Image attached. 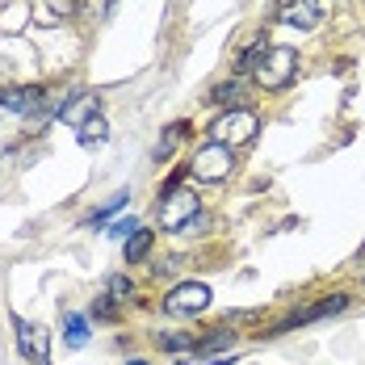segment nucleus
<instances>
[{
    "instance_id": "19",
    "label": "nucleus",
    "mask_w": 365,
    "mask_h": 365,
    "mask_svg": "<svg viewBox=\"0 0 365 365\" xmlns=\"http://www.w3.org/2000/svg\"><path fill=\"white\" fill-rule=\"evenodd\" d=\"M264 51H269V42H264V38H256L252 46H248V51L240 55V63H235V72H248V76H252V68L260 63V55H264Z\"/></svg>"
},
{
    "instance_id": "2",
    "label": "nucleus",
    "mask_w": 365,
    "mask_h": 365,
    "mask_svg": "<svg viewBox=\"0 0 365 365\" xmlns=\"http://www.w3.org/2000/svg\"><path fill=\"white\" fill-rule=\"evenodd\" d=\"M231 168H235V147L227 143H206L193 151V160H189V177H197L202 185H219L231 177Z\"/></svg>"
},
{
    "instance_id": "14",
    "label": "nucleus",
    "mask_w": 365,
    "mask_h": 365,
    "mask_svg": "<svg viewBox=\"0 0 365 365\" xmlns=\"http://www.w3.org/2000/svg\"><path fill=\"white\" fill-rule=\"evenodd\" d=\"M155 344H160L164 353H189V349H197V336H185V331H160Z\"/></svg>"
},
{
    "instance_id": "16",
    "label": "nucleus",
    "mask_w": 365,
    "mask_h": 365,
    "mask_svg": "<svg viewBox=\"0 0 365 365\" xmlns=\"http://www.w3.org/2000/svg\"><path fill=\"white\" fill-rule=\"evenodd\" d=\"M231 344H235V331L215 328L210 336H202V340H197V357H206V353H219V349H231Z\"/></svg>"
},
{
    "instance_id": "6",
    "label": "nucleus",
    "mask_w": 365,
    "mask_h": 365,
    "mask_svg": "<svg viewBox=\"0 0 365 365\" xmlns=\"http://www.w3.org/2000/svg\"><path fill=\"white\" fill-rule=\"evenodd\" d=\"M13 331H17V349H21V357H30L34 365L51 361V336H46L42 324H30V319L13 315Z\"/></svg>"
},
{
    "instance_id": "11",
    "label": "nucleus",
    "mask_w": 365,
    "mask_h": 365,
    "mask_svg": "<svg viewBox=\"0 0 365 365\" xmlns=\"http://www.w3.org/2000/svg\"><path fill=\"white\" fill-rule=\"evenodd\" d=\"M72 13V0H38L34 4V21L42 30H55V26H63V17Z\"/></svg>"
},
{
    "instance_id": "1",
    "label": "nucleus",
    "mask_w": 365,
    "mask_h": 365,
    "mask_svg": "<svg viewBox=\"0 0 365 365\" xmlns=\"http://www.w3.org/2000/svg\"><path fill=\"white\" fill-rule=\"evenodd\" d=\"M294 76H298V51H294V46H269V51L260 55V63L252 68L256 88H264V93L290 88Z\"/></svg>"
},
{
    "instance_id": "9",
    "label": "nucleus",
    "mask_w": 365,
    "mask_h": 365,
    "mask_svg": "<svg viewBox=\"0 0 365 365\" xmlns=\"http://www.w3.org/2000/svg\"><path fill=\"white\" fill-rule=\"evenodd\" d=\"M277 21L286 30H315L324 21V0H282Z\"/></svg>"
},
{
    "instance_id": "5",
    "label": "nucleus",
    "mask_w": 365,
    "mask_h": 365,
    "mask_svg": "<svg viewBox=\"0 0 365 365\" xmlns=\"http://www.w3.org/2000/svg\"><path fill=\"white\" fill-rule=\"evenodd\" d=\"M210 307V286L206 282H181L164 294V311L168 315H202Z\"/></svg>"
},
{
    "instance_id": "12",
    "label": "nucleus",
    "mask_w": 365,
    "mask_h": 365,
    "mask_svg": "<svg viewBox=\"0 0 365 365\" xmlns=\"http://www.w3.org/2000/svg\"><path fill=\"white\" fill-rule=\"evenodd\" d=\"M240 97H244V84H240V80H222V84L210 88L206 101H215V106H222V110H240Z\"/></svg>"
},
{
    "instance_id": "17",
    "label": "nucleus",
    "mask_w": 365,
    "mask_h": 365,
    "mask_svg": "<svg viewBox=\"0 0 365 365\" xmlns=\"http://www.w3.org/2000/svg\"><path fill=\"white\" fill-rule=\"evenodd\" d=\"M106 294H110L113 302H135V282L126 273H113L110 282H106Z\"/></svg>"
},
{
    "instance_id": "24",
    "label": "nucleus",
    "mask_w": 365,
    "mask_h": 365,
    "mask_svg": "<svg viewBox=\"0 0 365 365\" xmlns=\"http://www.w3.org/2000/svg\"><path fill=\"white\" fill-rule=\"evenodd\" d=\"M113 4H118V0H106V13H113Z\"/></svg>"
},
{
    "instance_id": "20",
    "label": "nucleus",
    "mask_w": 365,
    "mask_h": 365,
    "mask_svg": "<svg viewBox=\"0 0 365 365\" xmlns=\"http://www.w3.org/2000/svg\"><path fill=\"white\" fill-rule=\"evenodd\" d=\"M126 202H130V193H126V189H122V193H113V197L106 202V206H101V210H93V222H106V219L113 215V210H122Z\"/></svg>"
},
{
    "instance_id": "18",
    "label": "nucleus",
    "mask_w": 365,
    "mask_h": 365,
    "mask_svg": "<svg viewBox=\"0 0 365 365\" xmlns=\"http://www.w3.org/2000/svg\"><path fill=\"white\" fill-rule=\"evenodd\" d=\"M110 139V126H106V118H93V122H84L80 126V143L93 147V143H106Z\"/></svg>"
},
{
    "instance_id": "8",
    "label": "nucleus",
    "mask_w": 365,
    "mask_h": 365,
    "mask_svg": "<svg viewBox=\"0 0 365 365\" xmlns=\"http://www.w3.org/2000/svg\"><path fill=\"white\" fill-rule=\"evenodd\" d=\"M59 110V101L46 97L42 84H26V88H4L0 93V110H13V113H42V110Z\"/></svg>"
},
{
    "instance_id": "3",
    "label": "nucleus",
    "mask_w": 365,
    "mask_h": 365,
    "mask_svg": "<svg viewBox=\"0 0 365 365\" xmlns=\"http://www.w3.org/2000/svg\"><path fill=\"white\" fill-rule=\"evenodd\" d=\"M256 126H260V122H256V113L240 106V110H222L219 118L210 122V130H206V135H210V143L240 147V143H248V139L256 135Z\"/></svg>"
},
{
    "instance_id": "10",
    "label": "nucleus",
    "mask_w": 365,
    "mask_h": 365,
    "mask_svg": "<svg viewBox=\"0 0 365 365\" xmlns=\"http://www.w3.org/2000/svg\"><path fill=\"white\" fill-rule=\"evenodd\" d=\"M55 113H59L68 126H84V122L101 118V101H97V93H72V97L59 101V110Z\"/></svg>"
},
{
    "instance_id": "7",
    "label": "nucleus",
    "mask_w": 365,
    "mask_h": 365,
    "mask_svg": "<svg viewBox=\"0 0 365 365\" xmlns=\"http://www.w3.org/2000/svg\"><path fill=\"white\" fill-rule=\"evenodd\" d=\"M344 307H349V294H328V298H319V302H311V307L286 315V319L273 328V336H282V331H290V328H302V324H315V319H328V315H340Z\"/></svg>"
},
{
    "instance_id": "21",
    "label": "nucleus",
    "mask_w": 365,
    "mask_h": 365,
    "mask_svg": "<svg viewBox=\"0 0 365 365\" xmlns=\"http://www.w3.org/2000/svg\"><path fill=\"white\" fill-rule=\"evenodd\" d=\"M93 315H97V319H118V302H113L110 294H101V298L93 302Z\"/></svg>"
},
{
    "instance_id": "23",
    "label": "nucleus",
    "mask_w": 365,
    "mask_h": 365,
    "mask_svg": "<svg viewBox=\"0 0 365 365\" xmlns=\"http://www.w3.org/2000/svg\"><path fill=\"white\" fill-rule=\"evenodd\" d=\"M185 365H235V357H189Z\"/></svg>"
},
{
    "instance_id": "15",
    "label": "nucleus",
    "mask_w": 365,
    "mask_h": 365,
    "mask_svg": "<svg viewBox=\"0 0 365 365\" xmlns=\"http://www.w3.org/2000/svg\"><path fill=\"white\" fill-rule=\"evenodd\" d=\"M63 336L72 349H84L88 344V319L84 315H63Z\"/></svg>"
},
{
    "instance_id": "25",
    "label": "nucleus",
    "mask_w": 365,
    "mask_h": 365,
    "mask_svg": "<svg viewBox=\"0 0 365 365\" xmlns=\"http://www.w3.org/2000/svg\"><path fill=\"white\" fill-rule=\"evenodd\" d=\"M126 365H147V361H139V357H135V361H126Z\"/></svg>"
},
{
    "instance_id": "4",
    "label": "nucleus",
    "mask_w": 365,
    "mask_h": 365,
    "mask_svg": "<svg viewBox=\"0 0 365 365\" xmlns=\"http://www.w3.org/2000/svg\"><path fill=\"white\" fill-rule=\"evenodd\" d=\"M202 215V206H197V193H189V189H173V193H164V202H160V222H164V231H177L185 235V227Z\"/></svg>"
},
{
    "instance_id": "13",
    "label": "nucleus",
    "mask_w": 365,
    "mask_h": 365,
    "mask_svg": "<svg viewBox=\"0 0 365 365\" xmlns=\"http://www.w3.org/2000/svg\"><path fill=\"white\" fill-rule=\"evenodd\" d=\"M151 244H155V235L147 231V227H139L130 240H126V264H139L147 252H151Z\"/></svg>"
},
{
    "instance_id": "22",
    "label": "nucleus",
    "mask_w": 365,
    "mask_h": 365,
    "mask_svg": "<svg viewBox=\"0 0 365 365\" xmlns=\"http://www.w3.org/2000/svg\"><path fill=\"white\" fill-rule=\"evenodd\" d=\"M135 231H139V222H135V219H118V222L110 227V235H113V240H130Z\"/></svg>"
}]
</instances>
